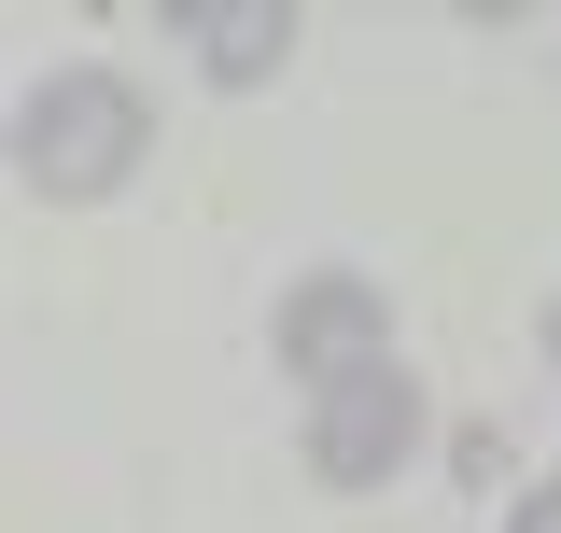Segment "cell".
I'll return each instance as SVG.
<instances>
[{
    "mask_svg": "<svg viewBox=\"0 0 561 533\" xmlns=\"http://www.w3.org/2000/svg\"><path fill=\"white\" fill-rule=\"evenodd\" d=\"M408 450H421V379L408 365H365V379H337L309 407V477L323 491H379Z\"/></svg>",
    "mask_w": 561,
    "mask_h": 533,
    "instance_id": "3",
    "label": "cell"
},
{
    "mask_svg": "<svg viewBox=\"0 0 561 533\" xmlns=\"http://www.w3.org/2000/svg\"><path fill=\"white\" fill-rule=\"evenodd\" d=\"M548 365H561V295H548Z\"/></svg>",
    "mask_w": 561,
    "mask_h": 533,
    "instance_id": "6",
    "label": "cell"
},
{
    "mask_svg": "<svg viewBox=\"0 0 561 533\" xmlns=\"http://www.w3.org/2000/svg\"><path fill=\"white\" fill-rule=\"evenodd\" d=\"M169 29L197 43L210 84H267L295 57V0H169Z\"/></svg>",
    "mask_w": 561,
    "mask_h": 533,
    "instance_id": "4",
    "label": "cell"
},
{
    "mask_svg": "<svg viewBox=\"0 0 561 533\" xmlns=\"http://www.w3.org/2000/svg\"><path fill=\"white\" fill-rule=\"evenodd\" d=\"M140 155H154V113H140L127 70H57V84L14 113V169H28V197H113Z\"/></svg>",
    "mask_w": 561,
    "mask_h": 533,
    "instance_id": "1",
    "label": "cell"
},
{
    "mask_svg": "<svg viewBox=\"0 0 561 533\" xmlns=\"http://www.w3.org/2000/svg\"><path fill=\"white\" fill-rule=\"evenodd\" d=\"M505 533H561V477H548V491H519V506H505Z\"/></svg>",
    "mask_w": 561,
    "mask_h": 533,
    "instance_id": "5",
    "label": "cell"
},
{
    "mask_svg": "<svg viewBox=\"0 0 561 533\" xmlns=\"http://www.w3.org/2000/svg\"><path fill=\"white\" fill-rule=\"evenodd\" d=\"M280 365L309 379V394H337L365 365H393V295L365 281V266H309L295 295H280Z\"/></svg>",
    "mask_w": 561,
    "mask_h": 533,
    "instance_id": "2",
    "label": "cell"
}]
</instances>
